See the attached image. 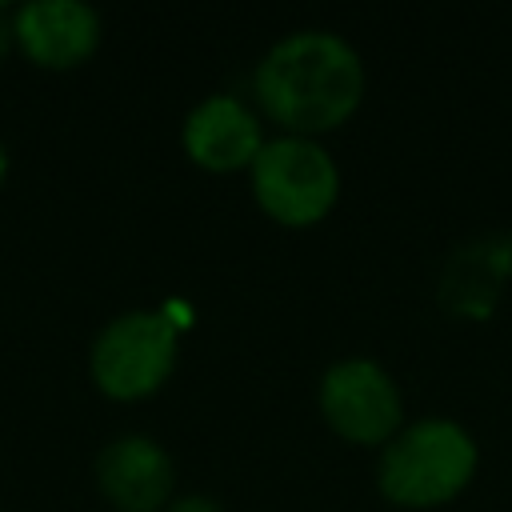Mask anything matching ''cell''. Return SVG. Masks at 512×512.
Masks as SVG:
<instances>
[{
	"label": "cell",
	"mask_w": 512,
	"mask_h": 512,
	"mask_svg": "<svg viewBox=\"0 0 512 512\" xmlns=\"http://www.w3.org/2000/svg\"><path fill=\"white\" fill-rule=\"evenodd\" d=\"M360 92V56L332 32H296L280 40L256 68L260 108L300 136L344 124L356 112Z\"/></svg>",
	"instance_id": "obj_1"
},
{
	"label": "cell",
	"mask_w": 512,
	"mask_h": 512,
	"mask_svg": "<svg viewBox=\"0 0 512 512\" xmlns=\"http://www.w3.org/2000/svg\"><path fill=\"white\" fill-rule=\"evenodd\" d=\"M476 472V444L452 420H420L384 448L380 492L404 508L452 500Z\"/></svg>",
	"instance_id": "obj_2"
},
{
	"label": "cell",
	"mask_w": 512,
	"mask_h": 512,
	"mask_svg": "<svg viewBox=\"0 0 512 512\" xmlns=\"http://www.w3.org/2000/svg\"><path fill=\"white\" fill-rule=\"evenodd\" d=\"M256 204L288 228H308L324 220L340 192V172L332 156L308 136L268 140L252 160Z\"/></svg>",
	"instance_id": "obj_3"
},
{
	"label": "cell",
	"mask_w": 512,
	"mask_h": 512,
	"mask_svg": "<svg viewBox=\"0 0 512 512\" xmlns=\"http://www.w3.org/2000/svg\"><path fill=\"white\" fill-rule=\"evenodd\" d=\"M176 368V324L168 312H124L92 344V380L112 400L152 396Z\"/></svg>",
	"instance_id": "obj_4"
},
{
	"label": "cell",
	"mask_w": 512,
	"mask_h": 512,
	"mask_svg": "<svg viewBox=\"0 0 512 512\" xmlns=\"http://www.w3.org/2000/svg\"><path fill=\"white\" fill-rule=\"evenodd\" d=\"M324 420L356 444H380L400 428V392L372 360H340L320 380Z\"/></svg>",
	"instance_id": "obj_5"
},
{
	"label": "cell",
	"mask_w": 512,
	"mask_h": 512,
	"mask_svg": "<svg viewBox=\"0 0 512 512\" xmlns=\"http://www.w3.org/2000/svg\"><path fill=\"white\" fill-rule=\"evenodd\" d=\"M12 36L40 68H76L96 52L100 20L80 0H32L16 8Z\"/></svg>",
	"instance_id": "obj_6"
},
{
	"label": "cell",
	"mask_w": 512,
	"mask_h": 512,
	"mask_svg": "<svg viewBox=\"0 0 512 512\" xmlns=\"http://www.w3.org/2000/svg\"><path fill=\"white\" fill-rule=\"evenodd\" d=\"M260 148V124L236 96H208L184 120V152L208 172L252 168Z\"/></svg>",
	"instance_id": "obj_7"
},
{
	"label": "cell",
	"mask_w": 512,
	"mask_h": 512,
	"mask_svg": "<svg viewBox=\"0 0 512 512\" xmlns=\"http://www.w3.org/2000/svg\"><path fill=\"white\" fill-rule=\"evenodd\" d=\"M96 484L120 512H156L172 492V460L148 436H120L100 452Z\"/></svg>",
	"instance_id": "obj_8"
},
{
	"label": "cell",
	"mask_w": 512,
	"mask_h": 512,
	"mask_svg": "<svg viewBox=\"0 0 512 512\" xmlns=\"http://www.w3.org/2000/svg\"><path fill=\"white\" fill-rule=\"evenodd\" d=\"M504 268H508V248L500 252L492 244H476L472 252H460L444 276V300H452V308H464V296H472L468 312H480V300H476L480 284L484 292H496V280L504 276Z\"/></svg>",
	"instance_id": "obj_9"
},
{
	"label": "cell",
	"mask_w": 512,
	"mask_h": 512,
	"mask_svg": "<svg viewBox=\"0 0 512 512\" xmlns=\"http://www.w3.org/2000/svg\"><path fill=\"white\" fill-rule=\"evenodd\" d=\"M168 512H220V504L208 500V496H184V500H176Z\"/></svg>",
	"instance_id": "obj_10"
},
{
	"label": "cell",
	"mask_w": 512,
	"mask_h": 512,
	"mask_svg": "<svg viewBox=\"0 0 512 512\" xmlns=\"http://www.w3.org/2000/svg\"><path fill=\"white\" fill-rule=\"evenodd\" d=\"M12 40H16V36H12V20H4V8H0V60H4V52L12 48Z\"/></svg>",
	"instance_id": "obj_11"
},
{
	"label": "cell",
	"mask_w": 512,
	"mask_h": 512,
	"mask_svg": "<svg viewBox=\"0 0 512 512\" xmlns=\"http://www.w3.org/2000/svg\"><path fill=\"white\" fill-rule=\"evenodd\" d=\"M4 176H8V152H4V144H0V184H4Z\"/></svg>",
	"instance_id": "obj_12"
}]
</instances>
